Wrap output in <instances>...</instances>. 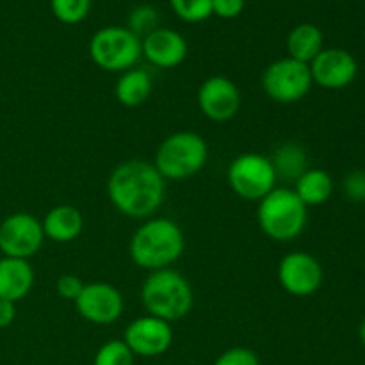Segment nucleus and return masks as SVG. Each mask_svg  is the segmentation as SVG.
<instances>
[{"label": "nucleus", "mask_w": 365, "mask_h": 365, "mask_svg": "<svg viewBox=\"0 0 365 365\" xmlns=\"http://www.w3.org/2000/svg\"><path fill=\"white\" fill-rule=\"evenodd\" d=\"M178 18L189 24H198L212 14V0H170Z\"/></svg>", "instance_id": "nucleus-24"}, {"label": "nucleus", "mask_w": 365, "mask_h": 365, "mask_svg": "<svg viewBox=\"0 0 365 365\" xmlns=\"http://www.w3.org/2000/svg\"><path fill=\"white\" fill-rule=\"evenodd\" d=\"M214 365H260L259 356L248 348H232L217 356Z\"/></svg>", "instance_id": "nucleus-27"}, {"label": "nucleus", "mask_w": 365, "mask_h": 365, "mask_svg": "<svg viewBox=\"0 0 365 365\" xmlns=\"http://www.w3.org/2000/svg\"><path fill=\"white\" fill-rule=\"evenodd\" d=\"M196 100L203 116L216 123L232 120L241 109V91L237 84L223 75L205 78L200 86Z\"/></svg>", "instance_id": "nucleus-12"}, {"label": "nucleus", "mask_w": 365, "mask_h": 365, "mask_svg": "<svg viewBox=\"0 0 365 365\" xmlns=\"http://www.w3.org/2000/svg\"><path fill=\"white\" fill-rule=\"evenodd\" d=\"M324 271L319 260L307 252H291L278 264V284L287 294L307 298L323 285Z\"/></svg>", "instance_id": "nucleus-10"}, {"label": "nucleus", "mask_w": 365, "mask_h": 365, "mask_svg": "<svg viewBox=\"0 0 365 365\" xmlns=\"http://www.w3.org/2000/svg\"><path fill=\"white\" fill-rule=\"evenodd\" d=\"M309 66L314 84L331 91L348 88L359 75V63L344 48H323Z\"/></svg>", "instance_id": "nucleus-14"}, {"label": "nucleus", "mask_w": 365, "mask_h": 365, "mask_svg": "<svg viewBox=\"0 0 365 365\" xmlns=\"http://www.w3.org/2000/svg\"><path fill=\"white\" fill-rule=\"evenodd\" d=\"M232 191L246 202H260L277 187V173L269 157L257 152H246L235 157L227 171Z\"/></svg>", "instance_id": "nucleus-7"}, {"label": "nucleus", "mask_w": 365, "mask_h": 365, "mask_svg": "<svg viewBox=\"0 0 365 365\" xmlns=\"http://www.w3.org/2000/svg\"><path fill=\"white\" fill-rule=\"evenodd\" d=\"M78 316L93 324H110L123 314L125 302L121 292L107 282L84 284L81 294L75 299Z\"/></svg>", "instance_id": "nucleus-11"}, {"label": "nucleus", "mask_w": 365, "mask_h": 365, "mask_svg": "<svg viewBox=\"0 0 365 365\" xmlns=\"http://www.w3.org/2000/svg\"><path fill=\"white\" fill-rule=\"evenodd\" d=\"M141 302L153 317L173 323L187 316L195 303L192 287L173 269L152 271L141 285Z\"/></svg>", "instance_id": "nucleus-3"}, {"label": "nucleus", "mask_w": 365, "mask_h": 365, "mask_svg": "<svg viewBox=\"0 0 365 365\" xmlns=\"http://www.w3.org/2000/svg\"><path fill=\"white\" fill-rule=\"evenodd\" d=\"M269 160L277 178L285 182H296L310 168L307 150L296 141H285L278 145Z\"/></svg>", "instance_id": "nucleus-19"}, {"label": "nucleus", "mask_w": 365, "mask_h": 365, "mask_svg": "<svg viewBox=\"0 0 365 365\" xmlns=\"http://www.w3.org/2000/svg\"><path fill=\"white\" fill-rule=\"evenodd\" d=\"M153 91L152 75L141 68H130L120 75L114 88L116 100L123 107H139L150 98Z\"/></svg>", "instance_id": "nucleus-18"}, {"label": "nucleus", "mask_w": 365, "mask_h": 365, "mask_svg": "<svg viewBox=\"0 0 365 365\" xmlns=\"http://www.w3.org/2000/svg\"><path fill=\"white\" fill-rule=\"evenodd\" d=\"M294 192L307 207H319L334 195V178L321 168H309L294 182Z\"/></svg>", "instance_id": "nucleus-21"}, {"label": "nucleus", "mask_w": 365, "mask_h": 365, "mask_svg": "<svg viewBox=\"0 0 365 365\" xmlns=\"http://www.w3.org/2000/svg\"><path fill=\"white\" fill-rule=\"evenodd\" d=\"M16 319V303L0 299V330L9 328Z\"/></svg>", "instance_id": "nucleus-30"}, {"label": "nucleus", "mask_w": 365, "mask_h": 365, "mask_svg": "<svg viewBox=\"0 0 365 365\" xmlns=\"http://www.w3.org/2000/svg\"><path fill=\"white\" fill-rule=\"evenodd\" d=\"M312 86L309 64L289 56L273 61L262 73L264 93L277 103L299 102L309 95Z\"/></svg>", "instance_id": "nucleus-8"}, {"label": "nucleus", "mask_w": 365, "mask_h": 365, "mask_svg": "<svg viewBox=\"0 0 365 365\" xmlns=\"http://www.w3.org/2000/svg\"><path fill=\"white\" fill-rule=\"evenodd\" d=\"M45 239L66 245L75 241L84 230V217L82 212L73 205H57L45 214L41 221Z\"/></svg>", "instance_id": "nucleus-17"}, {"label": "nucleus", "mask_w": 365, "mask_h": 365, "mask_svg": "<svg viewBox=\"0 0 365 365\" xmlns=\"http://www.w3.org/2000/svg\"><path fill=\"white\" fill-rule=\"evenodd\" d=\"M245 9V0H212V14L230 20L239 16Z\"/></svg>", "instance_id": "nucleus-29"}, {"label": "nucleus", "mask_w": 365, "mask_h": 365, "mask_svg": "<svg viewBox=\"0 0 365 365\" xmlns=\"http://www.w3.org/2000/svg\"><path fill=\"white\" fill-rule=\"evenodd\" d=\"M141 53L157 68H175L187 57V41L175 29L157 27L141 39Z\"/></svg>", "instance_id": "nucleus-15"}, {"label": "nucleus", "mask_w": 365, "mask_h": 365, "mask_svg": "<svg viewBox=\"0 0 365 365\" xmlns=\"http://www.w3.org/2000/svg\"><path fill=\"white\" fill-rule=\"evenodd\" d=\"M342 191L349 202L365 203V170H353L342 182Z\"/></svg>", "instance_id": "nucleus-26"}, {"label": "nucleus", "mask_w": 365, "mask_h": 365, "mask_svg": "<svg viewBox=\"0 0 365 365\" xmlns=\"http://www.w3.org/2000/svg\"><path fill=\"white\" fill-rule=\"evenodd\" d=\"M324 48V36L321 29L314 24H299L289 32L287 52L289 57L299 63L310 64L321 50Z\"/></svg>", "instance_id": "nucleus-20"}, {"label": "nucleus", "mask_w": 365, "mask_h": 365, "mask_svg": "<svg viewBox=\"0 0 365 365\" xmlns=\"http://www.w3.org/2000/svg\"><path fill=\"white\" fill-rule=\"evenodd\" d=\"M82 287H84V282L78 277H75V274H63L56 284L57 294L63 299H66V302H75L78 294H81Z\"/></svg>", "instance_id": "nucleus-28"}, {"label": "nucleus", "mask_w": 365, "mask_h": 365, "mask_svg": "<svg viewBox=\"0 0 365 365\" xmlns=\"http://www.w3.org/2000/svg\"><path fill=\"white\" fill-rule=\"evenodd\" d=\"M53 16L66 25L81 24L91 9V0H50Z\"/></svg>", "instance_id": "nucleus-22"}, {"label": "nucleus", "mask_w": 365, "mask_h": 365, "mask_svg": "<svg viewBox=\"0 0 365 365\" xmlns=\"http://www.w3.org/2000/svg\"><path fill=\"white\" fill-rule=\"evenodd\" d=\"M359 337H360V342L365 346V319L360 323V328H359Z\"/></svg>", "instance_id": "nucleus-31"}, {"label": "nucleus", "mask_w": 365, "mask_h": 365, "mask_svg": "<svg viewBox=\"0 0 365 365\" xmlns=\"http://www.w3.org/2000/svg\"><path fill=\"white\" fill-rule=\"evenodd\" d=\"M184 248V232L168 217H148L134 232L128 245L132 262L150 273L168 269L180 259Z\"/></svg>", "instance_id": "nucleus-2"}, {"label": "nucleus", "mask_w": 365, "mask_h": 365, "mask_svg": "<svg viewBox=\"0 0 365 365\" xmlns=\"http://www.w3.org/2000/svg\"><path fill=\"white\" fill-rule=\"evenodd\" d=\"M34 285V269L29 260L2 257L0 259V299L20 302Z\"/></svg>", "instance_id": "nucleus-16"}, {"label": "nucleus", "mask_w": 365, "mask_h": 365, "mask_svg": "<svg viewBox=\"0 0 365 365\" xmlns=\"http://www.w3.org/2000/svg\"><path fill=\"white\" fill-rule=\"evenodd\" d=\"M93 365H134V353L123 341L113 339L100 346Z\"/></svg>", "instance_id": "nucleus-23"}, {"label": "nucleus", "mask_w": 365, "mask_h": 365, "mask_svg": "<svg viewBox=\"0 0 365 365\" xmlns=\"http://www.w3.org/2000/svg\"><path fill=\"white\" fill-rule=\"evenodd\" d=\"M309 207L298 198L294 189L274 187L264 196L257 209V221L264 235L278 242L299 237L309 220Z\"/></svg>", "instance_id": "nucleus-4"}, {"label": "nucleus", "mask_w": 365, "mask_h": 365, "mask_svg": "<svg viewBox=\"0 0 365 365\" xmlns=\"http://www.w3.org/2000/svg\"><path fill=\"white\" fill-rule=\"evenodd\" d=\"M141 39L128 27L107 25L98 29L89 41V57L106 71H123L135 68L141 57Z\"/></svg>", "instance_id": "nucleus-6"}, {"label": "nucleus", "mask_w": 365, "mask_h": 365, "mask_svg": "<svg viewBox=\"0 0 365 365\" xmlns=\"http://www.w3.org/2000/svg\"><path fill=\"white\" fill-rule=\"evenodd\" d=\"M209 160V146L200 134L180 130L168 135L155 153L157 168L164 180H185L195 177Z\"/></svg>", "instance_id": "nucleus-5"}, {"label": "nucleus", "mask_w": 365, "mask_h": 365, "mask_svg": "<svg viewBox=\"0 0 365 365\" xmlns=\"http://www.w3.org/2000/svg\"><path fill=\"white\" fill-rule=\"evenodd\" d=\"M166 180L152 163L132 159L118 164L107 180L114 209L132 220H148L163 205Z\"/></svg>", "instance_id": "nucleus-1"}, {"label": "nucleus", "mask_w": 365, "mask_h": 365, "mask_svg": "<svg viewBox=\"0 0 365 365\" xmlns=\"http://www.w3.org/2000/svg\"><path fill=\"white\" fill-rule=\"evenodd\" d=\"M45 242L41 221L29 212H14L0 223V252L4 257L29 260Z\"/></svg>", "instance_id": "nucleus-9"}, {"label": "nucleus", "mask_w": 365, "mask_h": 365, "mask_svg": "<svg viewBox=\"0 0 365 365\" xmlns=\"http://www.w3.org/2000/svg\"><path fill=\"white\" fill-rule=\"evenodd\" d=\"M157 27H159V14H157V11L150 6L135 7V9L132 11L130 18H128V29H130L139 39L148 36L150 32L155 31Z\"/></svg>", "instance_id": "nucleus-25"}, {"label": "nucleus", "mask_w": 365, "mask_h": 365, "mask_svg": "<svg viewBox=\"0 0 365 365\" xmlns=\"http://www.w3.org/2000/svg\"><path fill=\"white\" fill-rule=\"evenodd\" d=\"M123 342L134 353V356H159L170 349L173 342V330L168 321L148 314L128 323L125 328Z\"/></svg>", "instance_id": "nucleus-13"}]
</instances>
